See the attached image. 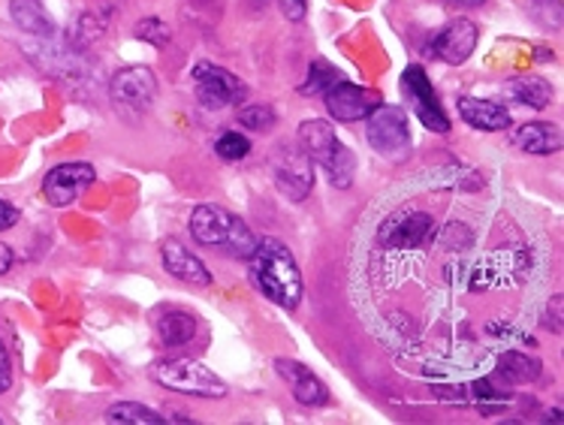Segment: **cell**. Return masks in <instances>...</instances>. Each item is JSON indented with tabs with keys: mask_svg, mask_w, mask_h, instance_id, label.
I'll list each match as a JSON object with an SVG mask.
<instances>
[{
	"mask_svg": "<svg viewBox=\"0 0 564 425\" xmlns=\"http://www.w3.org/2000/svg\"><path fill=\"white\" fill-rule=\"evenodd\" d=\"M272 368L281 374V380H287V387L294 392V399L299 404H306V407H323V404H330V390H327V383L311 371L302 362H296V359H284L278 356Z\"/></svg>",
	"mask_w": 564,
	"mask_h": 425,
	"instance_id": "cell-14",
	"label": "cell"
},
{
	"mask_svg": "<svg viewBox=\"0 0 564 425\" xmlns=\"http://www.w3.org/2000/svg\"><path fill=\"white\" fill-rule=\"evenodd\" d=\"M214 154L221 160H226V164H239V160H245L247 154H251V139L242 136V133L226 131L214 139Z\"/></svg>",
	"mask_w": 564,
	"mask_h": 425,
	"instance_id": "cell-24",
	"label": "cell"
},
{
	"mask_svg": "<svg viewBox=\"0 0 564 425\" xmlns=\"http://www.w3.org/2000/svg\"><path fill=\"white\" fill-rule=\"evenodd\" d=\"M272 178L275 188L281 190L290 202H302L314 188V164L296 142L294 148L284 145L281 152L272 157Z\"/></svg>",
	"mask_w": 564,
	"mask_h": 425,
	"instance_id": "cell-10",
	"label": "cell"
},
{
	"mask_svg": "<svg viewBox=\"0 0 564 425\" xmlns=\"http://www.w3.org/2000/svg\"><path fill=\"white\" fill-rule=\"evenodd\" d=\"M154 383H161L164 390L181 392V395H197V399H224L226 383L212 368L200 359H164L152 366Z\"/></svg>",
	"mask_w": 564,
	"mask_h": 425,
	"instance_id": "cell-4",
	"label": "cell"
},
{
	"mask_svg": "<svg viewBox=\"0 0 564 425\" xmlns=\"http://www.w3.org/2000/svg\"><path fill=\"white\" fill-rule=\"evenodd\" d=\"M339 79H344L339 67H332L330 60H314V64L308 67L306 82L299 85V94L323 97L327 91H330L332 85L339 82Z\"/></svg>",
	"mask_w": 564,
	"mask_h": 425,
	"instance_id": "cell-23",
	"label": "cell"
},
{
	"mask_svg": "<svg viewBox=\"0 0 564 425\" xmlns=\"http://www.w3.org/2000/svg\"><path fill=\"white\" fill-rule=\"evenodd\" d=\"M109 100L121 121H142L157 100V76L148 67H124L109 79Z\"/></svg>",
	"mask_w": 564,
	"mask_h": 425,
	"instance_id": "cell-5",
	"label": "cell"
},
{
	"mask_svg": "<svg viewBox=\"0 0 564 425\" xmlns=\"http://www.w3.org/2000/svg\"><path fill=\"white\" fill-rule=\"evenodd\" d=\"M278 7H281L284 19L287 22H302L308 12V0H278Z\"/></svg>",
	"mask_w": 564,
	"mask_h": 425,
	"instance_id": "cell-30",
	"label": "cell"
},
{
	"mask_svg": "<svg viewBox=\"0 0 564 425\" xmlns=\"http://www.w3.org/2000/svg\"><path fill=\"white\" fill-rule=\"evenodd\" d=\"M299 148L311 157V164L320 166L327 178H330L332 188L347 190L356 176V154L335 136V127L330 121L311 119L299 127Z\"/></svg>",
	"mask_w": 564,
	"mask_h": 425,
	"instance_id": "cell-3",
	"label": "cell"
},
{
	"mask_svg": "<svg viewBox=\"0 0 564 425\" xmlns=\"http://www.w3.org/2000/svg\"><path fill=\"white\" fill-rule=\"evenodd\" d=\"M15 224H19V209L10 205L7 200H0V233H3V230H12Z\"/></svg>",
	"mask_w": 564,
	"mask_h": 425,
	"instance_id": "cell-32",
	"label": "cell"
},
{
	"mask_svg": "<svg viewBox=\"0 0 564 425\" xmlns=\"http://www.w3.org/2000/svg\"><path fill=\"white\" fill-rule=\"evenodd\" d=\"M546 423H562V411H553V414L546 416Z\"/></svg>",
	"mask_w": 564,
	"mask_h": 425,
	"instance_id": "cell-35",
	"label": "cell"
},
{
	"mask_svg": "<svg viewBox=\"0 0 564 425\" xmlns=\"http://www.w3.org/2000/svg\"><path fill=\"white\" fill-rule=\"evenodd\" d=\"M107 423L112 425H164L169 416H161L154 407H145L140 402H118L107 407Z\"/></svg>",
	"mask_w": 564,
	"mask_h": 425,
	"instance_id": "cell-22",
	"label": "cell"
},
{
	"mask_svg": "<svg viewBox=\"0 0 564 425\" xmlns=\"http://www.w3.org/2000/svg\"><path fill=\"white\" fill-rule=\"evenodd\" d=\"M10 266H12V250H10V245H3V242H0V275L10 272Z\"/></svg>",
	"mask_w": 564,
	"mask_h": 425,
	"instance_id": "cell-33",
	"label": "cell"
},
{
	"mask_svg": "<svg viewBox=\"0 0 564 425\" xmlns=\"http://www.w3.org/2000/svg\"><path fill=\"white\" fill-rule=\"evenodd\" d=\"M543 326L553 332V335H562L564 332V295H553L550 305L543 311Z\"/></svg>",
	"mask_w": 564,
	"mask_h": 425,
	"instance_id": "cell-29",
	"label": "cell"
},
{
	"mask_svg": "<svg viewBox=\"0 0 564 425\" xmlns=\"http://www.w3.org/2000/svg\"><path fill=\"white\" fill-rule=\"evenodd\" d=\"M95 181L97 169L91 164H82V160H76V164H58L55 169H48V176L43 178V197H46L48 205L67 209Z\"/></svg>",
	"mask_w": 564,
	"mask_h": 425,
	"instance_id": "cell-11",
	"label": "cell"
},
{
	"mask_svg": "<svg viewBox=\"0 0 564 425\" xmlns=\"http://www.w3.org/2000/svg\"><path fill=\"white\" fill-rule=\"evenodd\" d=\"M12 387V359L10 350H7V344L0 342V395L3 392H10Z\"/></svg>",
	"mask_w": 564,
	"mask_h": 425,
	"instance_id": "cell-31",
	"label": "cell"
},
{
	"mask_svg": "<svg viewBox=\"0 0 564 425\" xmlns=\"http://www.w3.org/2000/svg\"><path fill=\"white\" fill-rule=\"evenodd\" d=\"M161 260H164V269L178 281L190 283V287H209L212 283V272L209 266L193 254L190 248H185L178 238H164L161 245Z\"/></svg>",
	"mask_w": 564,
	"mask_h": 425,
	"instance_id": "cell-15",
	"label": "cell"
},
{
	"mask_svg": "<svg viewBox=\"0 0 564 425\" xmlns=\"http://www.w3.org/2000/svg\"><path fill=\"white\" fill-rule=\"evenodd\" d=\"M365 139L384 160H405L411 154V127L401 107H380L365 119Z\"/></svg>",
	"mask_w": 564,
	"mask_h": 425,
	"instance_id": "cell-6",
	"label": "cell"
},
{
	"mask_svg": "<svg viewBox=\"0 0 564 425\" xmlns=\"http://www.w3.org/2000/svg\"><path fill=\"white\" fill-rule=\"evenodd\" d=\"M495 374L510 387H526V383H538L543 374V362L534 356L522 354V350H505L495 362Z\"/></svg>",
	"mask_w": 564,
	"mask_h": 425,
	"instance_id": "cell-19",
	"label": "cell"
},
{
	"mask_svg": "<svg viewBox=\"0 0 564 425\" xmlns=\"http://www.w3.org/2000/svg\"><path fill=\"white\" fill-rule=\"evenodd\" d=\"M456 109L462 121L480 133H501L513 127V115L501 103L483 100V97H458Z\"/></svg>",
	"mask_w": 564,
	"mask_h": 425,
	"instance_id": "cell-16",
	"label": "cell"
},
{
	"mask_svg": "<svg viewBox=\"0 0 564 425\" xmlns=\"http://www.w3.org/2000/svg\"><path fill=\"white\" fill-rule=\"evenodd\" d=\"M477 176H480V172H477V169H468V166H447V169H444V184L458 190H477L480 184H471V178Z\"/></svg>",
	"mask_w": 564,
	"mask_h": 425,
	"instance_id": "cell-28",
	"label": "cell"
},
{
	"mask_svg": "<svg viewBox=\"0 0 564 425\" xmlns=\"http://www.w3.org/2000/svg\"><path fill=\"white\" fill-rule=\"evenodd\" d=\"M251 266V281L269 302H275L284 311H296L302 305L306 283L296 262L294 250L284 245L281 238H257V248L247 257Z\"/></svg>",
	"mask_w": 564,
	"mask_h": 425,
	"instance_id": "cell-1",
	"label": "cell"
},
{
	"mask_svg": "<svg viewBox=\"0 0 564 425\" xmlns=\"http://www.w3.org/2000/svg\"><path fill=\"white\" fill-rule=\"evenodd\" d=\"M480 43V27L468 19H453L432 40V55L450 67H462Z\"/></svg>",
	"mask_w": 564,
	"mask_h": 425,
	"instance_id": "cell-13",
	"label": "cell"
},
{
	"mask_svg": "<svg viewBox=\"0 0 564 425\" xmlns=\"http://www.w3.org/2000/svg\"><path fill=\"white\" fill-rule=\"evenodd\" d=\"M193 91H197V103L209 112L239 107L247 100V85L212 60H200L193 67Z\"/></svg>",
	"mask_w": 564,
	"mask_h": 425,
	"instance_id": "cell-7",
	"label": "cell"
},
{
	"mask_svg": "<svg viewBox=\"0 0 564 425\" xmlns=\"http://www.w3.org/2000/svg\"><path fill=\"white\" fill-rule=\"evenodd\" d=\"M169 27H166V22H161V19H140V24H136V40H142V43H148V46L154 48H164L166 43H169Z\"/></svg>",
	"mask_w": 564,
	"mask_h": 425,
	"instance_id": "cell-27",
	"label": "cell"
},
{
	"mask_svg": "<svg viewBox=\"0 0 564 425\" xmlns=\"http://www.w3.org/2000/svg\"><path fill=\"white\" fill-rule=\"evenodd\" d=\"M10 15L15 27L27 36L43 43H58V24L43 7V0H10Z\"/></svg>",
	"mask_w": 564,
	"mask_h": 425,
	"instance_id": "cell-17",
	"label": "cell"
},
{
	"mask_svg": "<svg viewBox=\"0 0 564 425\" xmlns=\"http://www.w3.org/2000/svg\"><path fill=\"white\" fill-rule=\"evenodd\" d=\"M157 335L164 347H185L197 338V317L181 307H169L157 317Z\"/></svg>",
	"mask_w": 564,
	"mask_h": 425,
	"instance_id": "cell-20",
	"label": "cell"
},
{
	"mask_svg": "<svg viewBox=\"0 0 564 425\" xmlns=\"http://www.w3.org/2000/svg\"><path fill=\"white\" fill-rule=\"evenodd\" d=\"M401 94L411 103L413 115L420 119L425 131L450 133V115L444 112V103H441L429 72L420 64H411L408 70L401 72Z\"/></svg>",
	"mask_w": 564,
	"mask_h": 425,
	"instance_id": "cell-9",
	"label": "cell"
},
{
	"mask_svg": "<svg viewBox=\"0 0 564 425\" xmlns=\"http://www.w3.org/2000/svg\"><path fill=\"white\" fill-rule=\"evenodd\" d=\"M444 3H453V7H483L486 0H444Z\"/></svg>",
	"mask_w": 564,
	"mask_h": 425,
	"instance_id": "cell-34",
	"label": "cell"
},
{
	"mask_svg": "<svg viewBox=\"0 0 564 425\" xmlns=\"http://www.w3.org/2000/svg\"><path fill=\"white\" fill-rule=\"evenodd\" d=\"M235 121L247 131H269L275 124V109L263 107V103H247L235 112Z\"/></svg>",
	"mask_w": 564,
	"mask_h": 425,
	"instance_id": "cell-25",
	"label": "cell"
},
{
	"mask_svg": "<svg viewBox=\"0 0 564 425\" xmlns=\"http://www.w3.org/2000/svg\"><path fill=\"white\" fill-rule=\"evenodd\" d=\"M529 12L534 22L546 27V31H559L562 27V0H529Z\"/></svg>",
	"mask_w": 564,
	"mask_h": 425,
	"instance_id": "cell-26",
	"label": "cell"
},
{
	"mask_svg": "<svg viewBox=\"0 0 564 425\" xmlns=\"http://www.w3.org/2000/svg\"><path fill=\"white\" fill-rule=\"evenodd\" d=\"M507 94L513 97L517 103L529 109H550L555 100L553 85L541 79V76H517V79H510L507 82Z\"/></svg>",
	"mask_w": 564,
	"mask_h": 425,
	"instance_id": "cell-21",
	"label": "cell"
},
{
	"mask_svg": "<svg viewBox=\"0 0 564 425\" xmlns=\"http://www.w3.org/2000/svg\"><path fill=\"white\" fill-rule=\"evenodd\" d=\"M438 233L435 217L420 209H401L389 214L387 221L377 230V245L387 250H417L425 248Z\"/></svg>",
	"mask_w": 564,
	"mask_h": 425,
	"instance_id": "cell-8",
	"label": "cell"
},
{
	"mask_svg": "<svg viewBox=\"0 0 564 425\" xmlns=\"http://www.w3.org/2000/svg\"><path fill=\"white\" fill-rule=\"evenodd\" d=\"M188 226L197 245L230 254L235 260H247L257 248V236L247 230L245 221L221 205H197Z\"/></svg>",
	"mask_w": 564,
	"mask_h": 425,
	"instance_id": "cell-2",
	"label": "cell"
},
{
	"mask_svg": "<svg viewBox=\"0 0 564 425\" xmlns=\"http://www.w3.org/2000/svg\"><path fill=\"white\" fill-rule=\"evenodd\" d=\"M323 100H327V112H330L335 121H341V124L365 121L380 103H384L380 91H372V88H363V85H353L347 82V79H339V82L332 85L330 91L323 94Z\"/></svg>",
	"mask_w": 564,
	"mask_h": 425,
	"instance_id": "cell-12",
	"label": "cell"
},
{
	"mask_svg": "<svg viewBox=\"0 0 564 425\" xmlns=\"http://www.w3.org/2000/svg\"><path fill=\"white\" fill-rule=\"evenodd\" d=\"M513 145L526 154H534V157H550V154L562 152V127L553 121H529L513 133Z\"/></svg>",
	"mask_w": 564,
	"mask_h": 425,
	"instance_id": "cell-18",
	"label": "cell"
}]
</instances>
